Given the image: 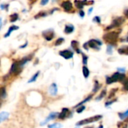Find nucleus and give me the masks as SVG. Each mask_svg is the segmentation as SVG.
<instances>
[{"label":"nucleus","mask_w":128,"mask_h":128,"mask_svg":"<svg viewBox=\"0 0 128 128\" xmlns=\"http://www.w3.org/2000/svg\"><path fill=\"white\" fill-rule=\"evenodd\" d=\"M125 75L124 73H120L118 72L114 73L112 76L110 77H108L106 78V83L107 84H112L115 82H118V81H123L124 79H125Z\"/></svg>","instance_id":"obj_1"},{"label":"nucleus","mask_w":128,"mask_h":128,"mask_svg":"<svg viewBox=\"0 0 128 128\" xmlns=\"http://www.w3.org/2000/svg\"><path fill=\"white\" fill-rule=\"evenodd\" d=\"M118 38V33L116 32H109L107 34H106L104 36H103V40L107 42V43H109L110 44L112 43H115L117 40Z\"/></svg>","instance_id":"obj_2"},{"label":"nucleus","mask_w":128,"mask_h":128,"mask_svg":"<svg viewBox=\"0 0 128 128\" xmlns=\"http://www.w3.org/2000/svg\"><path fill=\"white\" fill-rule=\"evenodd\" d=\"M102 118V115H95V116H93L91 118H86V119H84V120H82V121H79L78 123L76 124V125L77 126H81V125L93 123V122H95V121H97L100 120Z\"/></svg>","instance_id":"obj_3"},{"label":"nucleus","mask_w":128,"mask_h":128,"mask_svg":"<svg viewBox=\"0 0 128 128\" xmlns=\"http://www.w3.org/2000/svg\"><path fill=\"white\" fill-rule=\"evenodd\" d=\"M124 22V17H117V18H115V19L112 21V24L110 25V26L107 27L106 30L111 29H112V28L118 27V26H120V25H121Z\"/></svg>","instance_id":"obj_4"},{"label":"nucleus","mask_w":128,"mask_h":128,"mask_svg":"<svg viewBox=\"0 0 128 128\" xmlns=\"http://www.w3.org/2000/svg\"><path fill=\"white\" fill-rule=\"evenodd\" d=\"M42 35L47 41H51L54 37V32L52 29H47L44 31Z\"/></svg>","instance_id":"obj_5"},{"label":"nucleus","mask_w":128,"mask_h":128,"mask_svg":"<svg viewBox=\"0 0 128 128\" xmlns=\"http://www.w3.org/2000/svg\"><path fill=\"white\" fill-rule=\"evenodd\" d=\"M87 44H88V46L90 48H93V49H99V46H101L102 45V43L99 41L93 39V40H90V41H88L87 42Z\"/></svg>","instance_id":"obj_6"},{"label":"nucleus","mask_w":128,"mask_h":128,"mask_svg":"<svg viewBox=\"0 0 128 128\" xmlns=\"http://www.w3.org/2000/svg\"><path fill=\"white\" fill-rule=\"evenodd\" d=\"M59 53L61 56H63L66 59H69L73 57V53L71 52L70 50H67V49L63 50V51H60Z\"/></svg>","instance_id":"obj_7"},{"label":"nucleus","mask_w":128,"mask_h":128,"mask_svg":"<svg viewBox=\"0 0 128 128\" xmlns=\"http://www.w3.org/2000/svg\"><path fill=\"white\" fill-rule=\"evenodd\" d=\"M59 116V114L57 113V112H51L50 114H49V115L47 116V118L43 121V122H42L41 123V125H44V124H45L46 123H47L49 121H50V120H53V119H55L57 117H58Z\"/></svg>","instance_id":"obj_8"},{"label":"nucleus","mask_w":128,"mask_h":128,"mask_svg":"<svg viewBox=\"0 0 128 128\" xmlns=\"http://www.w3.org/2000/svg\"><path fill=\"white\" fill-rule=\"evenodd\" d=\"M61 7L66 11H69L72 10V4L71 2L69 1H65V2H63L62 4H61Z\"/></svg>","instance_id":"obj_9"},{"label":"nucleus","mask_w":128,"mask_h":128,"mask_svg":"<svg viewBox=\"0 0 128 128\" xmlns=\"http://www.w3.org/2000/svg\"><path fill=\"white\" fill-rule=\"evenodd\" d=\"M49 93L53 96H55L57 94V86L55 83H53L50 85V86L49 88Z\"/></svg>","instance_id":"obj_10"},{"label":"nucleus","mask_w":128,"mask_h":128,"mask_svg":"<svg viewBox=\"0 0 128 128\" xmlns=\"http://www.w3.org/2000/svg\"><path fill=\"white\" fill-rule=\"evenodd\" d=\"M71 45H72V47L75 50V52L77 53H81V50L79 49V43L78 41H72L71 42Z\"/></svg>","instance_id":"obj_11"},{"label":"nucleus","mask_w":128,"mask_h":128,"mask_svg":"<svg viewBox=\"0 0 128 128\" xmlns=\"http://www.w3.org/2000/svg\"><path fill=\"white\" fill-rule=\"evenodd\" d=\"M20 67H22L20 64L19 62H15L12 64L11 68V73H16L20 71Z\"/></svg>","instance_id":"obj_12"},{"label":"nucleus","mask_w":128,"mask_h":128,"mask_svg":"<svg viewBox=\"0 0 128 128\" xmlns=\"http://www.w3.org/2000/svg\"><path fill=\"white\" fill-rule=\"evenodd\" d=\"M9 113L7 112H0V123H2V121H5L6 119H8V118L9 117Z\"/></svg>","instance_id":"obj_13"},{"label":"nucleus","mask_w":128,"mask_h":128,"mask_svg":"<svg viewBox=\"0 0 128 128\" xmlns=\"http://www.w3.org/2000/svg\"><path fill=\"white\" fill-rule=\"evenodd\" d=\"M68 112H69V109H68L67 108H63V110H62V112H61V113H60V114H59L58 118H60V119H64V118L66 117Z\"/></svg>","instance_id":"obj_14"},{"label":"nucleus","mask_w":128,"mask_h":128,"mask_svg":"<svg viewBox=\"0 0 128 128\" xmlns=\"http://www.w3.org/2000/svg\"><path fill=\"white\" fill-rule=\"evenodd\" d=\"M87 3V1H75V5L76 6V8H83L85 4Z\"/></svg>","instance_id":"obj_15"},{"label":"nucleus","mask_w":128,"mask_h":128,"mask_svg":"<svg viewBox=\"0 0 128 128\" xmlns=\"http://www.w3.org/2000/svg\"><path fill=\"white\" fill-rule=\"evenodd\" d=\"M74 26L72 25H66V27H65V33L66 34H70L72 33L73 31H74Z\"/></svg>","instance_id":"obj_16"},{"label":"nucleus","mask_w":128,"mask_h":128,"mask_svg":"<svg viewBox=\"0 0 128 128\" xmlns=\"http://www.w3.org/2000/svg\"><path fill=\"white\" fill-rule=\"evenodd\" d=\"M19 29V27H18V26H16V25H12V26H11V27L9 28V29H8V32L5 34V38H8V37L11 35V33L13 31H14V30H16V29Z\"/></svg>","instance_id":"obj_17"},{"label":"nucleus","mask_w":128,"mask_h":128,"mask_svg":"<svg viewBox=\"0 0 128 128\" xmlns=\"http://www.w3.org/2000/svg\"><path fill=\"white\" fill-rule=\"evenodd\" d=\"M118 53H119L120 54L128 55V46H125V47L120 48V49H118Z\"/></svg>","instance_id":"obj_18"},{"label":"nucleus","mask_w":128,"mask_h":128,"mask_svg":"<svg viewBox=\"0 0 128 128\" xmlns=\"http://www.w3.org/2000/svg\"><path fill=\"white\" fill-rule=\"evenodd\" d=\"M82 71H83V75L85 78H87L89 75H90V71L88 70V68L86 67V66H84L83 68H82Z\"/></svg>","instance_id":"obj_19"},{"label":"nucleus","mask_w":128,"mask_h":128,"mask_svg":"<svg viewBox=\"0 0 128 128\" xmlns=\"http://www.w3.org/2000/svg\"><path fill=\"white\" fill-rule=\"evenodd\" d=\"M91 98H92V95H90V96H88V97H87V98H86L85 100H83L82 102H81V103H79V104H77V105H76V106L75 107V108H77V107H79L82 106V105L83 104L86 103V102H87V101L90 100Z\"/></svg>","instance_id":"obj_20"},{"label":"nucleus","mask_w":128,"mask_h":128,"mask_svg":"<svg viewBox=\"0 0 128 128\" xmlns=\"http://www.w3.org/2000/svg\"><path fill=\"white\" fill-rule=\"evenodd\" d=\"M17 19H18V15H17V14H11V15L10 16V21H11V22H15L16 20H17Z\"/></svg>","instance_id":"obj_21"},{"label":"nucleus","mask_w":128,"mask_h":128,"mask_svg":"<svg viewBox=\"0 0 128 128\" xmlns=\"http://www.w3.org/2000/svg\"><path fill=\"white\" fill-rule=\"evenodd\" d=\"M62 125L60 123H55L53 124L48 125V128H61Z\"/></svg>","instance_id":"obj_22"},{"label":"nucleus","mask_w":128,"mask_h":128,"mask_svg":"<svg viewBox=\"0 0 128 128\" xmlns=\"http://www.w3.org/2000/svg\"><path fill=\"white\" fill-rule=\"evenodd\" d=\"M119 117H120V118H121V120H123V119L127 118V117H128V110L126 111V112H124V113H119Z\"/></svg>","instance_id":"obj_23"},{"label":"nucleus","mask_w":128,"mask_h":128,"mask_svg":"<svg viewBox=\"0 0 128 128\" xmlns=\"http://www.w3.org/2000/svg\"><path fill=\"white\" fill-rule=\"evenodd\" d=\"M39 71H38L33 76V77L28 81V83H33V82H35L36 80V79H37V77H38V76H39Z\"/></svg>","instance_id":"obj_24"},{"label":"nucleus","mask_w":128,"mask_h":128,"mask_svg":"<svg viewBox=\"0 0 128 128\" xmlns=\"http://www.w3.org/2000/svg\"><path fill=\"white\" fill-rule=\"evenodd\" d=\"M106 90H103L102 92H101V94H99V96L98 97H96V100H101L102 97H104L105 96H106Z\"/></svg>","instance_id":"obj_25"},{"label":"nucleus","mask_w":128,"mask_h":128,"mask_svg":"<svg viewBox=\"0 0 128 128\" xmlns=\"http://www.w3.org/2000/svg\"><path fill=\"white\" fill-rule=\"evenodd\" d=\"M63 41H64V39H63V38H58V39L56 41V42H55V46H59V45L62 44Z\"/></svg>","instance_id":"obj_26"},{"label":"nucleus","mask_w":128,"mask_h":128,"mask_svg":"<svg viewBox=\"0 0 128 128\" xmlns=\"http://www.w3.org/2000/svg\"><path fill=\"white\" fill-rule=\"evenodd\" d=\"M5 95H6V93H5V88H2L0 89V97L4 98V97H5Z\"/></svg>","instance_id":"obj_27"},{"label":"nucleus","mask_w":128,"mask_h":128,"mask_svg":"<svg viewBox=\"0 0 128 128\" xmlns=\"http://www.w3.org/2000/svg\"><path fill=\"white\" fill-rule=\"evenodd\" d=\"M82 58H83V64L86 65L87 64V56L82 53Z\"/></svg>","instance_id":"obj_28"},{"label":"nucleus","mask_w":128,"mask_h":128,"mask_svg":"<svg viewBox=\"0 0 128 128\" xmlns=\"http://www.w3.org/2000/svg\"><path fill=\"white\" fill-rule=\"evenodd\" d=\"M98 88H99V83L97 81H96L95 82V85H94V88L93 89V92H96Z\"/></svg>","instance_id":"obj_29"},{"label":"nucleus","mask_w":128,"mask_h":128,"mask_svg":"<svg viewBox=\"0 0 128 128\" xmlns=\"http://www.w3.org/2000/svg\"><path fill=\"white\" fill-rule=\"evenodd\" d=\"M85 109V107H84V106H82L81 107H79V109H77V112L78 113H81V112H82Z\"/></svg>","instance_id":"obj_30"},{"label":"nucleus","mask_w":128,"mask_h":128,"mask_svg":"<svg viewBox=\"0 0 128 128\" xmlns=\"http://www.w3.org/2000/svg\"><path fill=\"white\" fill-rule=\"evenodd\" d=\"M107 53L111 55L112 53V46H108L107 47Z\"/></svg>","instance_id":"obj_31"},{"label":"nucleus","mask_w":128,"mask_h":128,"mask_svg":"<svg viewBox=\"0 0 128 128\" xmlns=\"http://www.w3.org/2000/svg\"><path fill=\"white\" fill-rule=\"evenodd\" d=\"M124 89L126 91H128V80L124 83Z\"/></svg>","instance_id":"obj_32"},{"label":"nucleus","mask_w":128,"mask_h":128,"mask_svg":"<svg viewBox=\"0 0 128 128\" xmlns=\"http://www.w3.org/2000/svg\"><path fill=\"white\" fill-rule=\"evenodd\" d=\"M44 16H46V14H45L44 12H41V13H39L38 15L36 16V18L37 19V18H39V17H44Z\"/></svg>","instance_id":"obj_33"},{"label":"nucleus","mask_w":128,"mask_h":128,"mask_svg":"<svg viewBox=\"0 0 128 128\" xmlns=\"http://www.w3.org/2000/svg\"><path fill=\"white\" fill-rule=\"evenodd\" d=\"M115 101H116V100H112V101H110V102H109V103H106V107H108V106H109V105H111L112 104H113Z\"/></svg>","instance_id":"obj_34"},{"label":"nucleus","mask_w":128,"mask_h":128,"mask_svg":"<svg viewBox=\"0 0 128 128\" xmlns=\"http://www.w3.org/2000/svg\"><path fill=\"white\" fill-rule=\"evenodd\" d=\"M94 18H95L94 20H96L98 23H100V18H99V17H95Z\"/></svg>","instance_id":"obj_35"},{"label":"nucleus","mask_w":128,"mask_h":128,"mask_svg":"<svg viewBox=\"0 0 128 128\" xmlns=\"http://www.w3.org/2000/svg\"><path fill=\"white\" fill-rule=\"evenodd\" d=\"M47 2H48L47 0H44V1H42V2H41V5H46Z\"/></svg>","instance_id":"obj_36"},{"label":"nucleus","mask_w":128,"mask_h":128,"mask_svg":"<svg viewBox=\"0 0 128 128\" xmlns=\"http://www.w3.org/2000/svg\"><path fill=\"white\" fill-rule=\"evenodd\" d=\"M79 15L81 16V17H84V16H85V12L82 11H81L79 12Z\"/></svg>","instance_id":"obj_37"},{"label":"nucleus","mask_w":128,"mask_h":128,"mask_svg":"<svg viewBox=\"0 0 128 128\" xmlns=\"http://www.w3.org/2000/svg\"><path fill=\"white\" fill-rule=\"evenodd\" d=\"M118 71H121V73L125 72V68H118Z\"/></svg>","instance_id":"obj_38"},{"label":"nucleus","mask_w":128,"mask_h":128,"mask_svg":"<svg viewBox=\"0 0 128 128\" xmlns=\"http://www.w3.org/2000/svg\"><path fill=\"white\" fill-rule=\"evenodd\" d=\"M92 11H93V8H90L89 9V11H88V14H90L91 13Z\"/></svg>","instance_id":"obj_39"},{"label":"nucleus","mask_w":128,"mask_h":128,"mask_svg":"<svg viewBox=\"0 0 128 128\" xmlns=\"http://www.w3.org/2000/svg\"><path fill=\"white\" fill-rule=\"evenodd\" d=\"M2 18H0V29L2 27Z\"/></svg>","instance_id":"obj_40"},{"label":"nucleus","mask_w":128,"mask_h":128,"mask_svg":"<svg viewBox=\"0 0 128 128\" xmlns=\"http://www.w3.org/2000/svg\"><path fill=\"white\" fill-rule=\"evenodd\" d=\"M125 15L128 17V10H127V11H125Z\"/></svg>","instance_id":"obj_41"},{"label":"nucleus","mask_w":128,"mask_h":128,"mask_svg":"<svg viewBox=\"0 0 128 128\" xmlns=\"http://www.w3.org/2000/svg\"><path fill=\"white\" fill-rule=\"evenodd\" d=\"M27 43H26V44H24L23 46H20V48H23V47H25V46H27Z\"/></svg>","instance_id":"obj_42"},{"label":"nucleus","mask_w":128,"mask_h":128,"mask_svg":"<svg viewBox=\"0 0 128 128\" xmlns=\"http://www.w3.org/2000/svg\"><path fill=\"white\" fill-rule=\"evenodd\" d=\"M123 128H127V125H124V127Z\"/></svg>","instance_id":"obj_43"},{"label":"nucleus","mask_w":128,"mask_h":128,"mask_svg":"<svg viewBox=\"0 0 128 128\" xmlns=\"http://www.w3.org/2000/svg\"><path fill=\"white\" fill-rule=\"evenodd\" d=\"M98 128H103V126H102V125H100Z\"/></svg>","instance_id":"obj_44"},{"label":"nucleus","mask_w":128,"mask_h":128,"mask_svg":"<svg viewBox=\"0 0 128 128\" xmlns=\"http://www.w3.org/2000/svg\"><path fill=\"white\" fill-rule=\"evenodd\" d=\"M127 41H128V37H127Z\"/></svg>","instance_id":"obj_45"},{"label":"nucleus","mask_w":128,"mask_h":128,"mask_svg":"<svg viewBox=\"0 0 128 128\" xmlns=\"http://www.w3.org/2000/svg\"><path fill=\"white\" fill-rule=\"evenodd\" d=\"M87 128H92V127H87Z\"/></svg>","instance_id":"obj_46"}]
</instances>
